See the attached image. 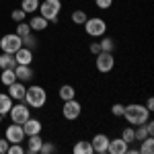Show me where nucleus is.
I'll list each match as a JSON object with an SVG mask.
<instances>
[{
  "label": "nucleus",
  "instance_id": "obj_23",
  "mask_svg": "<svg viewBox=\"0 0 154 154\" xmlns=\"http://www.w3.org/2000/svg\"><path fill=\"white\" fill-rule=\"evenodd\" d=\"M152 150H154V140H152V136H148V138H144L140 142L138 154H152Z\"/></svg>",
  "mask_w": 154,
  "mask_h": 154
},
{
  "label": "nucleus",
  "instance_id": "obj_5",
  "mask_svg": "<svg viewBox=\"0 0 154 154\" xmlns=\"http://www.w3.org/2000/svg\"><path fill=\"white\" fill-rule=\"evenodd\" d=\"M95 68L101 74H109L115 68V56H113V51H101V54H97Z\"/></svg>",
  "mask_w": 154,
  "mask_h": 154
},
{
  "label": "nucleus",
  "instance_id": "obj_2",
  "mask_svg": "<svg viewBox=\"0 0 154 154\" xmlns=\"http://www.w3.org/2000/svg\"><path fill=\"white\" fill-rule=\"evenodd\" d=\"M123 117H125V121L130 125H142V123H146L150 119V111L140 103H130L123 109Z\"/></svg>",
  "mask_w": 154,
  "mask_h": 154
},
{
  "label": "nucleus",
  "instance_id": "obj_8",
  "mask_svg": "<svg viewBox=\"0 0 154 154\" xmlns=\"http://www.w3.org/2000/svg\"><path fill=\"white\" fill-rule=\"evenodd\" d=\"M80 115H82V105L76 99L64 101V105H62V117L68 119V121H76Z\"/></svg>",
  "mask_w": 154,
  "mask_h": 154
},
{
  "label": "nucleus",
  "instance_id": "obj_24",
  "mask_svg": "<svg viewBox=\"0 0 154 154\" xmlns=\"http://www.w3.org/2000/svg\"><path fill=\"white\" fill-rule=\"evenodd\" d=\"M86 19H88V14L84 11H80V8H78V11H72V14H70V21L74 25H78V27H82Z\"/></svg>",
  "mask_w": 154,
  "mask_h": 154
},
{
  "label": "nucleus",
  "instance_id": "obj_16",
  "mask_svg": "<svg viewBox=\"0 0 154 154\" xmlns=\"http://www.w3.org/2000/svg\"><path fill=\"white\" fill-rule=\"evenodd\" d=\"M29 27H31V31H33V33H41V31H45V29L49 27V21H48V19H43V17L37 12V14H33V17H31Z\"/></svg>",
  "mask_w": 154,
  "mask_h": 154
},
{
  "label": "nucleus",
  "instance_id": "obj_27",
  "mask_svg": "<svg viewBox=\"0 0 154 154\" xmlns=\"http://www.w3.org/2000/svg\"><path fill=\"white\" fill-rule=\"evenodd\" d=\"M14 33H17V35L21 37V39H23V37H27L29 33H33V31H31V27H29V23H25V21H21V23H17V31H14Z\"/></svg>",
  "mask_w": 154,
  "mask_h": 154
},
{
  "label": "nucleus",
  "instance_id": "obj_14",
  "mask_svg": "<svg viewBox=\"0 0 154 154\" xmlns=\"http://www.w3.org/2000/svg\"><path fill=\"white\" fill-rule=\"evenodd\" d=\"M14 60H17V64H25V66H31L33 64V49H29V48H19L14 54Z\"/></svg>",
  "mask_w": 154,
  "mask_h": 154
},
{
  "label": "nucleus",
  "instance_id": "obj_39",
  "mask_svg": "<svg viewBox=\"0 0 154 154\" xmlns=\"http://www.w3.org/2000/svg\"><path fill=\"white\" fill-rule=\"evenodd\" d=\"M2 117H4V115H0V123H2Z\"/></svg>",
  "mask_w": 154,
  "mask_h": 154
},
{
  "label": "nucleus",
  "instance_id": "obj_35",
  "mask_svg": "<svg viewBox=\"0 0 154 154\" xmlns=\"http://www.w3.org/2000/svg\"><path fill=\"white\" fill-rule=\"evenodd\" d=\"M88 51H91L93 56H97V54H101V43H99V41H93V43L88 45Z\"/></svg>",
  "mask_w": 154,
  "mask_h": 154
},
{
  "label": "nucleus",
  "instance_id": "obj_10",
  "mask_svg": "<svg viewBox=\"0 0 154 154\" xmlns=\"http://www.w3.org/2000/svg\"><path fill=\"white\" fill-rule=\"evenodd\" d=\"M91 146H93V152L105 154L107 148H109V136L107 134H95L93 140H91Z\"/></svg>",
  "mask_w": 154,
  "mask_h": 154
},
{
  "label": "nucleus",
  "instance_id": "obj_3",
  "mask_svg": "<svg viewBox=\"0 0 154 154\" xmlns=\"http://www.w3.org/2000/svg\"><path fill=\"white\" fill-rule=\"evenodd\" d=\"M37 12H39L43 19H48L49 25L58 23L60 12H62V0H43V2H39Z\"/></svg>",
  "mask_w": 154,
  "mask_h": 154
},
{
  "label": "nucleus",
  "instance_id": "obj_22",
  "mask_svg": "<svg viewBox=\"0 0 154 154\" xmlns=\"http://www.w3.org/2000/svg\"><path fill=\"white\" fill-rule=\"evenodd\" d=\"M39 2H41V0H21V8H23L27 14H35L37 8H39Z\"/></svg>",
  "mask_w": 154,
  "mask_h": 154
},
{
  "label": "nucleus",
  "instance_id": "obj_30",
  "mask_svg": "<svg viewBox=\"0 0 154 154\" xmlns=\"http://www.w3.org/2000/svg\"><path fill=\"white\" fill-rule=\"evenodd\" d=\"M23 45L29 48V49H35L37 48V37L33 35V33H29L27 37H23Z\"/></svg>",
  "mask_w": 154,
  "mask_h": 154
},
{
  "label": "nucleus",
  "instance_id": "obj_1",
  "mask_svg": "<svg viewBox=\"0 0 154 154\" xmlns=\"http://www.w3.org/2000/svg\"><path fill=\"white\" fill-rule=\"evenodd\" d=\"M23 101L31 107V109H43V107L48 105V91H45L43 86H39V84H31V86H27V91H25Z\"/></svg>",
  "mask_w": 154,
  "mask_h": 154
},
{
  "label": "nucleus",
  "instance_id": "obj_28",
  "mask_svg": "<svg viewBox=\"0 0 154 154\" xmlns=\"http://www.w3.org/2000/svg\"><path fill=\"white\" fill-rule=\"evenodd\" d=\"M11 19L14 21V23H21V21H27V12L19 6V8H14V11H11Z\"/></svg>",
  "mask_w": 154,
  "mask_h": 154
},
{
  "label": "nucleus",
  "instance_id": "obj_19",
  "mask_svg": "<svg viewBox=\"0 0 154 154\" xmlns=\"http://www.w3.org/2000/svg\"><path fill=\"white\" fill-rule=\"evenodd\" d=\"M14 66H17V60L12 54H0V70H14Z\"/></svg>",
  "mask_w": 154,
  "mask_h": 154
},
{
  "label": "nucleus",
  "instance_id": "obj_21",
  "mask_svg": "<svg viewBox=\"0 0 154 154\" xmlns=\"http://www.w3.org/2000/svg\"><path fill=\"white\" fill-rule=\"evenodd\" d=\"M12 107V99L8 93H0V115H6Z\"/></svg>",
  "mask_w": 154,
  "mask_h": 154
},
{
  "label": "nucleus",
  "instance_id": "obj_6",
  "mask_svg": "<svg viewBox=\"0 0 154 154\" xmlns=\"http://www.w3.org/2000/svg\"><path fill=\"white\" fill-rule=\"evenodd\" d=\"M8 115H11V121H12V123H21V125H23L25 121L31 117V107L27 105V103H17V105L12 103Z\"/></svg>",
  "mask_w": 154,
  "mask_h": 154
},
{
  "label": "nucleus",
  "instance_id": "obj_33",
  "mask_svg": "<svg viewBox=\"0 0 154 154\" xmlns=\"http://www.w3.org/2000/svg\"><path fill=\"white\" fill-rule=\"evenodd\" d=\"M95 6L101 11H109L113 6V0H95Z\"/></svg>",
  "mask_w": 154,
  "mask_h": 154
},
{
  "label": "nucleus",
  "instance_id": "obj_20",
  "mask_svg": "<svg viewBox=\"0 0 154 154\" xmlns=\"http://www.w3.org/2000/svg\"><path fill=\"white\" fill-rule=\"evenodd\" d=\"M72 152L74 154H93V146L88 140H80V142H76L72 146Z\"/></svg>",
  "mask_w": 154,
  "mask_h": 154
},
{
  "label": "nucleus",
  "instance_id": "obj_34",
  "mask_svg": "<svg viewBox=\"0 0 154 154\" xmlns=\"http://www.w3.org/2000/svg\"><path fill=\"white\" fill-rule=\"evenodd\" d=\"M6 154H25V148L21 146V144H8Z\"/></svg>",
  "mask_w": 154,
  "mask_h": 154
},
{
  "label": "nucleus",
  "instance_id": "obj_37",
  "mask_svg": "<svg viewBox=\"0 0 154 154\" xmlns=\"http://www.w3.org/2000/svg\"><path fill=\"white\" fill-rule=\"evenodd\" d=\"M144 107H146V109H148L150 113H152V111H154V99H152V97H150V99L146 101V105H144Z\"/></svg>",
  "mask_w": 154,
  "mask_h": 154
},
{
  "label": "nucleus",
  "instance_id": "obj_9",
  "mask_svg": "<svg viewBox=\"0 0 154 154\" xmlns=\"http://www.w3.org/2000/svg\"><path fill=\"white\" fill-rule=\"evenodd\" d=\"M4 138L8 140V144H21L27 136H25V130H23L21 123H11V125L4 130Z\"/></svg>",
  "mask_w": 154,
  "mask_h": 154
},
{
  "label": "nucleus",
  "instance_id": "obj_12",
  "mask_svg": "<svg viewBox=\"0 0 154 154\" xmlns=\"http://www.w3.org/2000/svg\"><path fill=\"white\" fill-rule=\"evenodd\" d=\"M14 74H17V80H21V82H31L33 80V76H35V72L31 66H25V64H17L14 66Z\"/></svg>",
  "mask_w": 154,
  "mask_h": 154
},
{
  "label": "nucleus",
  "instance_id": "obj_18",
  "mask_svg": "<svg viewBox=\"0 0 154 154\" xmlns=\"http://www.w3.org/2000/svg\"><path fill=\"white\" fill-rule=\"evenodd\" d=\"M60 101H70V99H76V88L72 84H62L58 91Z\"/></svg>",
  "mask_w": 154,
  "mask_h": 154
},
{
  "label": "nucleus",
  "instance_id": "obj_11",
  "mask_svg": "<svg viewBox=\"0 0 154 154\" xmlns=\"http://www.w3.org/2000/svg\"><path fill=\"white\" fill-rule=\"evenodd\" d=\"M23 130H25V136H33V134H41V131H43V121L31 115V117H29V119H27V121L23 123Z\"/></svg>",
  "mask_w": 154,
  "mask_h": 154
},
{
  "label": "nucleus",
  "instance_id": "obj_17",
  "mask_svg": "<svg viewBox=\"0 0 154 154\" xmlns=\"http://www.w3.org/2000/svg\"><path fill=\"white\" fill-rule=\"evenodd\" d=\"M41 144H43V138H41V134L27 136V152H29V154H37L39 150H41Z\"/></svg>",
  "mask_w": 154,
  "mask_h": 154
},
{
  "label": "nucleus",
  "instance_id": "obj_7",
  "mask_svg": "<svg viewBox=\"0 0 154 154\" xmlns=\"http://www.w3.org/2000/svg\"><path fill=\"white\" fill-rule=\"evenodd\" d=\"M19 48H23V39L17 33H6V35L0 37V49L4 54H14Z\"/></svg>",
  "mask_w": 154,
  "mask_h": 154
},
{
  "label": "nucleus",
  "instance_id": "obj_32",
  "mask_svg": "<svg viewBox=\"0 0 154 154\" xmlns=\"http://www.w3.org/2000/svg\"><path fill=\"white\" fill-rule=\"evenodd\" d=\"M39 152H41V154H54V152H56V144H54V142H43Z\"/></svg>",
  "mask_w": 154,
  "mask_h": 154
},
{
  "label": "nucleus",
  "instance_id": "obj_26",
  "mask_svg": "<svg viewBox=\"0 0 154 154\" xmlns=\"http://www.w3.org/2000/svg\"><path fill=\"white\" fill-rule=\"evenodd\" d=\"M99 43H101V51H113V49H115V41H113L111 37H107V35L101 37Z\"/></svg>",
  "mask_w": 154,
  "mask_h": 154
},
{
  "label": "nucleus",
  "instance_id": "obj_15",
  "mask_svg": "<svg viewBox=\"0 0 154 154\" xmlns=\"http://www.w3.org/2000/svg\"><path fill=\"white\" fill-rule=\"evenodd\" d=\"M128 148H130V144L125 142L123 138H113V140H109L107 152H111V154H128Z\"/></svg>",
  "mask_w": 154,
  "mask_h": 154
},
{
  "label": "nucleus",
  "instance_id": "obj_4",
  "mask_svg": "<svg viewBox=\"0 0 154 154\" xmlns=\"http://www.w3.org/2000/svg\"><path fill=\"white\" fill-rule=\"evenodd\" d=\"M84 33L88 37H103L107 35V21L105 19H101V17H88L86 21H84Z\"/></svg>",
  "mask_w": 154,
  "mask_h": 154
},
{
  "label": "nucleus",
  "instance_id": "obj_13",
  "mask_svg": "<svg viewBox=\"0 0 154 154\" xmlns=\"http://www.w3.org/2000/svg\"><path fill=\"white\" fill-rule=\"evenodd\" d=\"M8 88V95H11L12 101H23L25 99V91H27V84L21 82V80H14L11 86H6Z\"/></svg>",
  "mask_w": 154,
  "mask_h": 154
},
{
  "label": "nucleus",
  "instance_id": "obj_25",
  "mask_svg": "<svg viewBox=\"0 0 154 154\" xmlns=\"http://www.w3.org/2000/svg\"><path fill=\"white\" fill-rule=\"evenodd\" d=\"M14 80H17V74H14V70H2V74H0V82L4 84V86H11Z\"/></svg>",
  "mask_w": 154,
  "mask_h": 154
},
{
  "label": "nucleus",
  "instance_id": "obj_29",
  "mask_svg": "<svg viewBox=\"0 0 154 154\" xmlns=\"http://www.w3.org/2000/svg\"><path fill=\"white\" fill-rule=\"evenodd\" d=\"M121 138H123V140H125L128 144L136 142V140H134V125H128V128H123V131H121Z\"/></svg>",
  "mask_w": 154,
  "mask_h": 154
},
{
  "label": "nucleus",
  "instance_id": "obj_38",
  "mask_svg": "<svg viewBox=\"0 0 154 154\" xmlns=\"http://www.w3.org/2000/svg\"><path fill=\"white\" fill-rule=\"evenodd\" d=\"M146 128H148V134H150V136H154V123L150 121V119L146 121Z\"/></svg>",
  "mask_w": 154,
  "mask_h": 154
},
{
  "label": "nucleus",
  "instance_id": "obj_31",
  "mask_svg": "<svg viewBox=\"0 0 154 154\" xmlns=\"http://www.w3.org/2000/svg\"><path fill=\"white\" fill-rule=\"evenodd\" d=\"M123 109H125V105H121V103L111 105V115L113 117H123Z\"/></svg>",
  "mask_w": 154,
  "mask_h": 154
},
{
  "label": "nucleus",
  "instance_id": "obj_36",
  "mask_svg": "<svg viewBox=\"0 0 154 154\" xmlns=\"http://www.w3.org/2000/svg\"><path fill=\"white\" fill-rule=\"evenodd\" d=\"M6 150H8V140L0 138V154H6Z\"/></svg>",
  "mask_w": 154,
  "mask_h": 154
}]
</instances>
